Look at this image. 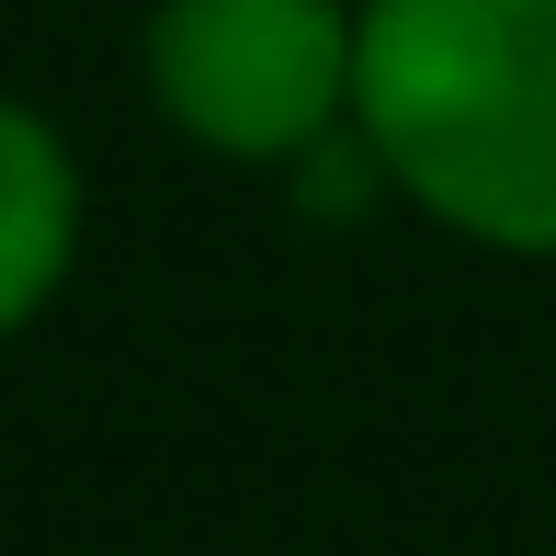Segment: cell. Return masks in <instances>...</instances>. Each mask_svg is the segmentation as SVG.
Listing matches in <instances>:
<instances>
[{"label":"cell","instance_id":"7a4b0ae2","mask_svg":"<svg viewBox=\"0 0 556 556\" xmlns=\"http://www.w3.org/2000/svg\"><path fill=\"white\" fill-rule=\"evenodd\" d=\"M148 91L227 160H295L352 103V23L341 0H160Z\"/></svg>","mask_w":556,"mask_h":556},{"label":"cell","instance_id":"6da1fadb","mask_svg":"<svg viewBox=\"0 0 556 556\" xmlns=\"http://www.w3.org/2000/svg\"><path fill=\"white\" fill-rule=\"evenodd\" d=\"M352 114L443 227L556 250V0H364Z\"/></svg>","mask_w":556,"mask_h":556},{"label":"cell","instance_id":"3957f363","mask_svg":"<svg viewBox=\"0 0 556 556\" xmlns=\"http://www.w3.org/2000/svg\"><path fill=\"white\" fill-rule=\"evenodd\" d=\"M68 250H80V182H68V148L46 137L23 103H0V330L58 295Z\"/></svg>","mask_w":556,"mask_h":556}]
</instances>
